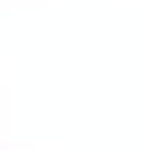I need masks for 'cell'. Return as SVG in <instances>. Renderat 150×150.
Wrapping results in <instances>:
<instances>
[]
</instances>
